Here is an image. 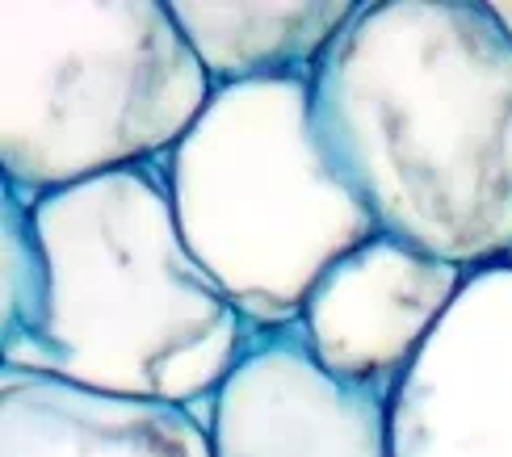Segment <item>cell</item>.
Segmentation results:
<instances>
[{
  "label": "cell",
  "instance_id": "7",
  "mask_svg": "<svg viewBox=\"0 0 512 457\" xmlns=\"http://www.w3.org/2000/svg\"><path fill=\"white\" fill-rule=\"evenodd\" d=\"M206 432L215 457H391V395L332 378L298 328L256 332Z\"/></svg>",
  "mask_w": 512,
  "mask_h": 457
},
{
  "label": "cell",
  "instance_id": "9",
  "mask_svg": "<svg viewBox=\"0 0 512 457\" xmlns=\"http://www.w3.org/2000/svg\"><path fill=\"white\" fill-rule=\"evenodd\" d=\"M361 0H286V5H236V0H168L173 21L194 47L215 89L273 80H315L336 34Z\"/></svg>",
  "mask_w": 512,
  "mask_h": 457
},
{
  "label": "cell",
  "instance_id": "4",
  "mask_svg": "<svg viewBox=\"0 0 512 457\" xmlns=\"http://www.w3.org/2000/svg\"><path fill=\"white\" fill-rule=\"evenodd\" d=\"M160 172L185 248L252 332L294 328L319 277L378 235L319 147L311 80L215 89Z\"/></svg>",
  "mask_w": 512,
  "mask_h": 457
},
{
  "label": "cell",
  "instance_id": "1",
  "mask_svg": "<svg viewBox=\"0 0 512 457\" xmlns=\"http://www.w3.org/2000/svg\"><path fill=\"white\" fill-rule=\"evenodd\" d=\"M311 118L382 235L466 273L512 260V38L487 0H361Z\"/></svg>",
  "mask_w": 512,
  "mask_h": 457
},
{
  "label": "cell",
  "instance_id": "8",
  "mask_svg": "<svg viewBox=\"0 0 512 457\" xmlns=\"http://www.w3.org/2000/svg\"><path fill=\"white\" fill-rule=\"evenodd\" d=\"M0 457H215L210 432L173 403L97 395L0 365Z\"/></svg>",
  "mask_w": 512,
  "mask_h": 457
},
{
  "label": "cell",
  "instance_id": "2",
  "mask_svg": "<svg viewBox=\"0 0 512 457\" xmlns=\"http://www.w3.org/2000/svg\"><path fill=\"white\" fill-rule=\"evenodd\" d=\"M34 227L51 269L47 319L0 365L210 424L256 332L185 248L160 164L47 193Z\"/></svg>",
  "mask_w": 512,
  "mask_h": 457
},
{
  "label": "cell",
  "instance_id": "5",
  "mask_svg": "<svg viewBox=\"0 0 512 457\" xmlns=\"http://www.w3.org/2000/svg\"><path fill=\"white\" fill-rule=\"evenodd\" d=\"M391 457H512V260L466 273L391 390Z\"/></svg>",
  "mask_w": 512,
  "mask_h": 457
},
{
  "label": "cell",
  "instance_id": "3",
  "mask_svg": "<svg viewBox=\"0 0 512 457\" xmlns=\"http://www.w3.org/2000/svg\"><path fill=\"white\" fill-rule=\"evenodd\" d=\"M210 97L168 0L0 5V185L21 202L164 164Z\"/></svg>",
  "mask_w": 512,
  "mask_h": 457
},
{
  "label": "cell",
  "instance_id": "10",
  "mask_svg": "<svg viewBox=\"0 0 512 457\" xmlns=\"http://www.w3.org/2000/svg\"><path fill=\"white\" fill-rule=\"evenodd\" d=\"M51 302V269L34 227V202L0 185V353L38 336Z\"/></svg>",
  "mask_w": 512,
  "mask_h": 457
},
{
  "label": "cell",
  "instance_id": "6",
  "mask_svg": "<svg viewBox=\"0 0 512 457\" xmlns=\"http://www.w3.org/2000/svg\"><path fill=\"white\" fill-rule=\"evenodd\" d=\"M462 281L466 269L378 231L319 277L294 328L332 378L391 395L454 307Z\"/></svg>",
  "mask_w": 512,
  "mask_h": 457
},
{
  "label": "cell",
  "instance_id": "11",
  "mask_svg": "<svg viewBox=\"0 0 512 457\" xmlns=\"http://www.w3.org/2000/svg\"><path fill=\"white\" fill-rule=\"evenodd\" d=\"M492 5V13H496V21L504 26V34L512 38V0H487Z\"/></svg>",
  "mask_w": 512,
  "mask_h": 457
}]
</instances>
